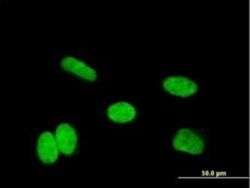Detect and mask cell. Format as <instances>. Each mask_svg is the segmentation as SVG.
Wrapping results in <instances>:
<instances>
[{"label": "cell", "instance_id": "cell-1", "mask_svg": "<svg viewBox=\"0 0 250 188\" xmlns=\"http://www.w3.org/2000/svg\"><path fill=\"white\" fill-rule=\"evenodd\" d=\"M56 72L83 87L95 88L104 80V64L82 49L61 51L55 61Z\"/></svg>", "mask_w": 250, "mask_h": 188}, {"label": "cell", "instance_id": "cell-2", "mask_svg": "<svg viewBox=\"0 0 250 188\" xmlns=\"http://www.w3.org/2000/svg\"><path fill=\"white\" fill-rule=\"evenodd\" d=\"M167 146L175 157L202 159L207 156L210 147L208 134L195 126H179L171 130Z\"/></svg>", "mask_w": 250, "mask_h": 188}, {"label": "cell", "instance_id": "cell-3", "mask_svg": "<svg viewBox=\"0 0 250 188\" xmlns=\"http://www.w3.org/2000/svg\"><path fill=\"white\" fill-rule=\"evenodd\" d=\"M100 118L107 127L127 130L138 126L142 119V107L134 99L106 100L100 109Z\"/></svg>", "mask_w": 250, "mask_h": 188}, {"label": "cell", "instance_id": "cell-4", "mask_svg": "<svg viewBox=\"0 0 250 188\" xmlns=\"http://www.w3.org/2000/svg\"><path fill=\"white\" fill-rule=\"evenodd\" d=\"M200 90V81L189 71L170 70L160 76V91L170 99L189 101L195 98Z\"/></svg>", "mask_w": 250, "mask_h": 188}, {"label": "cell", "instance_id": "cell-5", "mask_svg": "<svg viewBox=\"0 0 250 188\" xmlns=\"http://www.w3.org/2000/svg\"><path fill=\"white\" fill-rule=\"evenodd\" d=\"M30 156L36 166L42 170H54L60 166L61 154L52 130L37 129L31 138Z\"/></svg>", "mask_w": 250, "mask_h": 188}, {"label": "cell", "instance_id": "cell-6", "mask_svg": "<svg viewBox=\"0 0 250 188\" xmlns=\"http://www.w3.org/2000/svg\"><path fill=\"white\" fill-rule=\"evenodd\" d=\"M58 149L63 159H74L81 149V134L73 121L59 120L52 126Z\"/></svg>", "mask_w": 250, "mask_h": 188}]
</instances>
